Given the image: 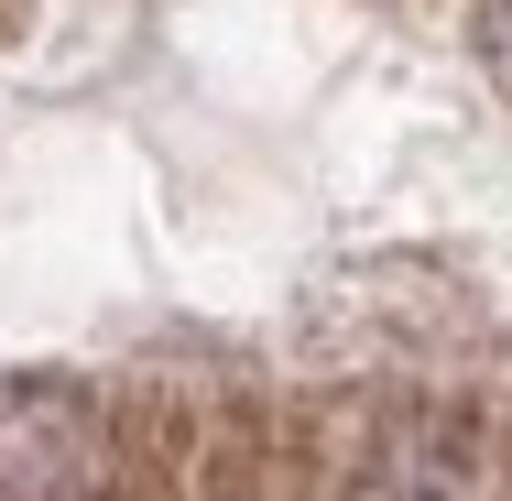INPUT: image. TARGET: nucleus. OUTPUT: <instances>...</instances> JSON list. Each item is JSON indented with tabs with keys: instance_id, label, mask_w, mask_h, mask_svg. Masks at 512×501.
<instances>
[{
	"instance_id": "1",
	"label": "nucleus",
	"mask_w": 512,
	"mask_h": 501,
	"mask_svg": "<svg viewBox=\"0 0 512 501\" xmlns=\"http://www.w3.org/2000/svg\"><path fill=\"white\" fill-rule=\"evenodd\" d=\"M338 501H512V436L480 403H382L338 447Z\"/></svg>"
},
{
	"instance_id": "3",
	"label": "nucleus",
	"mask_w": 512,
	"mask_h": 501,
	"mask_svg": "<svg viewBox=\"0 0 512 501\" xmlns=\"http://www.w3.org/2000/svg\"><path fill=\"white\" fill-rule=\"evenodd\" d=\"M480 55H491V77L512 88V0H480Z\"/></svg>"
},
{
	"instance_id": "2",
	"label": "nucleus",
	"mask_w": 512,
	"mask_h": 501,
	"mask_svg": "<svg viewBox=\"0 0 512 501\" xmlns=\"http://www.w3.org/2000/svg\"><path fill=\"white\" fill-rule=\"evenodd\" d=\"M120 491V425L77 382H11L0 393V501H109Z\"/></svg>"
}]
</instances>
